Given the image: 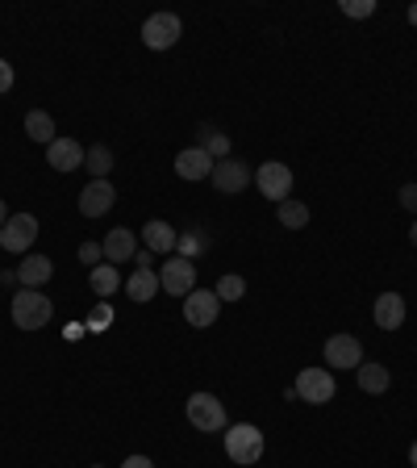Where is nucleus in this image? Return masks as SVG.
I'll return each instance as SVG.
<instances>
[{
  "label": "nucleus",
  "instance_id": "obj_1",
  "mask_svg": "<svg viewBox=\"0 0 417 468\" xmlns=\"http://www.w3.org/2000/svg\"><path fill=\"white\" fill-rule=\"evenodd\" d=\"M9 314H13V326H17V331H42L50 322V314H55V302H50L42 289H21L9 302Z\"/></svg>",
  "mask_w": 417,
  "mask_h": 468
},
{
  "label": "nucleus",
  "instance_id": "obj_2",
  "mask_svg": "<svg viewBox=\"0 0 417 468\" xmlns=\"http://www.w3.org/2000/svg\"><path fill=\"white\" fill-rule=\"evenodd\" d=\"M225 456L243 468L259 464L263 460V431L255 427V422H234V427H225Z\"/></svg>",
  "mask_w": 417,
  "mask_h": 468
},
{
  "label": "nucleus",
  "instance_id": "obj_3",
  "mask_svg": "<svg viewBox=\"0 0 417 468\" xmlns=\"http://www.w3.org/2000/svg\"><path fill=\"white\" fill-rule=\"evenodd\" d=\"M188 410V422H193L196 431H204V435H217V431L230 427V419H225V401L214 398V393H193V398L184 401Z\"/></svg>",
  "mask_w": 417,
  "mask_h": 468
},
{
  "label": "nucleus",
  "instance_id": "obj_4",
  "mask_svg": "<svg viewBox=\"0 0 417 468\" xmlns=\"http://www.w3.org/2000/svg\"><path fill=\"white\" fill-rule=\"evenodd\" d=\"M297 401H309V406H326L339 393V380H334L330 368H301L297 372Z\"/></svg>",
  "mask_w": 417,
  "mask_h": 468
},
{
  "label": "nucleus",
  "instance_id": "obj_5",
  "mask_svg": "<svg viewBox=\"0 0 417 468\" xmlns=\"http://www.w3.org/2000/svg\"><path fill=\"white\" fill-rule=\"evenodd\" d=\"M180 34H184V21L175 17V13H151L142 21V47H151V50H172L180 42Z\"/></svg>",
  "mask_w": 417,
  "mask_h": 468
},
{
  "label": "nucleus",
  "instance_id": "obj_6",
  "mask_svg": "<svg viewBox=\"0 0 417 468\" xmlns=\"http://www.w3.org/2000/svg\"><path fill=\"white\" fill-rule=\"evenodd\" d=\"M255 188H259L267 201H288V193H292V167L288 164H280V159H267V164H259L255 167Z\"/></svg>",
  "mask_w": 417,
  "mask_h": 468
},
{
  "label": "nucleus",
  "instance_id": "obj_7",
  "mask_svg": "<svg viewBox=\"0 0 417 468\" xmlns=\"http://www.w3.org/2000/svg\"><path fill=\"white\" fill-rule=\"evenodd\" d=\"M34 239H38V218L34 214H13L9 222L0 226V247L9 255H29Z\"/></svg>",
  "mask_w": 417,
  "mask_h": 468
},
{
  "label": "nucleus",
  "instance_id": "obj_8",
  "mask_svg": "<svg viewBox=\"0 0 417 468\" xmlns=\"http://www.w3.org/2000/svg\"><path fill=\"white\" fill-rule=\"evenodd\" d=\"M159 289L172 292V297H188L196 289V263L184 255H172V260L159 268Z\"/></svg>",
  "mask_w": 417,
  "mask_h": 468
},
{
  "label": "nucleus",
  "instance_id": "obj_9",
  "mask_svg": "<svg viewBox=\"0 0 417 468\" xmlns=\"http://www.w3.org/2000/svg\"><path fill=\"white\" fill-rule=\"evenodd\" d=\"M363 364V343L355 335H330L326 339V368H342V372H355Z\"/></svg>",
  "mask_w": 417,
  "mask_h": 468
},
{
  "label": "nucleus",
  "instance_id": "obj_10",
  "mask_svg": "<svg viewBox=\"0 0 417 468\" xmlns=\"http://www.w3.org/2000/svg\"><path fill=\"white\" fill-rule=\"evenodd\" d=\"M217 314H222V297L209 289H193L184 297V322L188 326H196V331H204V326H214Z\"/></svg>",
  "mask_w": 417,
  "mask_h": 468
},
{
  "label": "nucleus",
  "instance_id": "obj_11",
  "mask_svg": "<svg viewBox=\"0 0 417 468\" xmlns=\"http://www.w3.org/2000/svg\"><path fill=\"white\" fill-rule=\"evenodd\" d=\"M209 180H214L217 193H243L255 176H251V167H246L243 159L230 155V159H222V164H214V176H209Z\"/></svg>",
  "mask_w": 417,
  "mask_h": 468
},
{
  "label": "nucleus",
  "instance_id": "obj_12",
  "mask_svg": "<svg viewBox=\"0 0 417 468\" xmlns=\"http://www.w3.org/2000/svg\"><path fill=\"white\" fill-rule=\"evenodd\" d=\"M113 205H117V193L109 180H88L84 193H79V214L84 218H105Z\"/></svg>",
  "mask_w": 417,
  "mask_h": 468
},
{
  "label": "nucleus",
  "instance_id": "obj_13",
  "mask_svg": "<svg viewBox=\"0 0 417 468\" xmlns=\"http://www.w3.org/2000/svg\"><path fill=\"white\" fill-rule=\"evenodd\" d=\"M405 314H409V305L401 292H380L376 305H371V318H376L380 331H401V326H405Z\"/></svg>",
  "mask_w": 417,
  "mask_h": 468
},
{
  "label": "nucleus",
  "instance_id": "obj_14",
  "mask_svg": "<svg viewBox=\"0 0 417 468\" xmlns=\"http://www.w3.org/2000/svg\"><path fill=\"white\" fill-rule=\"evenodd\" d=\"M175 176H180V180H209V176H214V155L201 151V146H184V151L175 155Z\"/></svg>",
  "mask_w": 417,
  "mask_h": 468
},
{
  "label": "nucleus",
  "instance_id": "obj_15",
  "mask_svg": "<svg viewBox=\"0 0 417 468\" xmlns=\"http://www.w3.org/2000/svg\"><path fill=\"white\" fill-rule=\"evenodd\" d=\"M100 247H105L109 263H130L138 255V234L130 230V226H117V230H109L105 239H100Z\"/></svg>",
  "mask_w": 417,
  "mask_h": 468
},
{
  "label": "nucleus",
  "instance_id": "obj_16",
  "mask_svg": "<svg viewBox=\"0 0 417 468\" xmlns=\"http://www.w3.org/2000/svg\"><path fill=\"white\" fill-rule=\"evenodd\" d=\"M84 146L76 143V138H55V143L47 146V164L55 167V172H76V167H84Z\"/></svg>",
  "mask_w": 417,
  "mask_h": 468
},
{
  "label": "nucleus",
  "instance_id": "obj_17",
  "mask_svg": "<svg viewBox=\"0 0 417 468\" xmlns=\"http://www.w3.org/2000/svg\"><path fill=\"white\" fill-rule=\"evenodd\" d=\"M175 239H180V234H175L163 218H151V222L142 226V247L151 255H175Z\"/></svg>",
  "mask_w": 417,
  "mask_h": 468
},
{
  "label": "nucleus",
  "instance_id": "obj_18",
  "mask_svg": "<svg viewBox=\"0 0 417 468\" xmlns=\"http://www.w3.org/2000/svg\"><path fill=\"white\" fill-rule=\"evenodd\" d=\"M55 276V263L47 260V255H26L17 268V284L21 289H42V284Z\"/></svg>",
  "mask_w": 417,
  "mask_h": 468
},
{
  "label": "nucleus",
  "instance_id": "obj_19",
  "mask_svg": "<svg viewBox=\"0 0 417 468\" xmlns=\"http://www.w3.org/2000/svg\"><path fill=\"white\" fill-rule=\"evenodd\" d=\"M355 380H360L363 393H371V398H376V393H384L392 385V372L384 368L380 360H363L360 368H355Z\"/></svg>",
  "mask_w": 417,
  "mask_h": 468
},
{
  "label": "nucleus",
  "instance_id": "obj_20",
  "mask_svg": "<svg viewBox=\"0 0 417 468\" xmlns=\"http://www.w3.org/2000/svg\"><path fill=\"white\" fill-rule=\"evenodd\" d=\"M126 292H130V302H138V305L155 302V292H159V272H155V268H134V276L126 281Z\"/></svg>",
  "mask_w": 417,
  "mask_h": 468
},
{
  "label": "nucleus",
  "instance_id": "obj_21",
  "mask_svg": "<svg viewBox=\"0 0 417 468\" xmlns=\"http://www.w3.org/2000/svg\"><path fill=\"white\" fill-rule=\"evenodd\" d=\"M88 289L97 292L100 302H109V297H113L117 289H121V272H117L113 263H97V268H92V272H88Z\"/></svg>",
  "mask_w": 417,
  "mask_h": 468
},
{
  "label": "nucleus",
  "instance_id": "obj_22",
  "mask_svg": "<svg viewBox=\"0 0 417 468\" xmlns=\"http://www.w3.org/2000/svg\"><path fill=\"white\" fill-rule=\"evenodd\" d=\"M26 134L34 138V143L50 146V143L58 138V134H55V117L42 113V109H29V113H26Z\"/></svg>",
  "mask_w": 417,
  "mask_h": 468
},
{
  "label": "nucleus",
  "instance_id": "obj_23",
  "mask_svg": "<svg viewBox=\"0 0 417 468\" xmlns=\"http://www.w3.org/2000/svg\"><path fill=\"white\" fill-rule=\"evenodd\" d=\"M84 172L92 176V180H109V172H113V151H109L105 143L88 146V155H84Z\"/></svg>",
  "mask_w": 417,
  "mask_h": 468
},
{
  "label": "nucleus",
  "instance_id": "obj_24",
  "mask_svg": "<svg viewBox=\"0 0 417 468\" xmlns=\"http://www.w3.org/2000/svg\"><path fill=\"white\" fill-rule=\"evenodd\" d=\"M276 218H280L284 230H305V226H309V205L305 201H280L276 205Z\"/></svg>",
  "mask_w": 417,
  "mask_h": 468
},
{
  "label": "nucleus",
  "instance_id": "obj_25",
  "mask_svg": "<svg viewBox=\"0 0 417 468\" xmlns=\"http://www.w3.org/2000/svg\"><path fill=\"white\" fill-rule=\"evenodd\" d=\"M196 134H201V143H196V146H201V151H209V155H214V164H222V159H230V151H234V146H230V138H225L222 130H209V126H201V130H196Z\"/></svg>",
  "mask_w": 417,
  "mask_h": 468
},
{
  "label": "nucleus",
  "instance_id": "obj_26",
  "mask_svg": "<svg viewBox=\"0 0 417 468\" xmlns=\"http://www.w3.org/2000/svg\"><path fill=\"white\" fill-rule=\"evenodd\" d=\"M201 251H209V239H204L201 230H188L175 239V255H184V260H196Z\"/></svg>",
  "mask_w": 417,
  "mask_h": 468
},
{
  "label": "nucleus",
  "instance_id": "obj_27",
  "mask_svg": "<svg viewBox=\"0 0 417 468\" xmlns=\"http://www.w3.org/2000/svg\"><path fill=\"white\" fill-rule=\"evenodd\" d=\"M214 292L222 297V305L225 302H243V297H246V281H243V276H234V272H225L222 281H217Z\"/></svg>",
  "mask_w": 417,
  "mask_h": 468
},
{
  "label": "nucleus",
  "instance_id": "obj_28",
  "mask_svg": "<svg viewBox=\"0 0 417 468\" xmlns=\"http://www.w3.org/2000/svg\"><path fill=\"white\" fill-rule=\"evenodd\" d=\"M371 13H376V0H342V17L363 21V17H371Z\"/></svg>",
  "mask_w": 417,
  "mask_h": 468
},
{
  "label": "nucleus",
  "instance_id": "obj_29",
  "mask_svg": "<svg viewBox=\"0 0 417 468\" xmlns=\"http://www.w3.org/2000/svg\"><path fill=\"white\" fill-rule=\"evenodd\" d=\"M79 263H88V268L105 263V247L100 243H79Z\"/></svg>",
  "mask_w": 417,
  "mask_h": 468
},
{
  "label": "nucleus",
  "instance_id": "obj_30",
  "mask_svg": "<svg viewBox=\"0 0 417 468\" xmlns=\"http://www.w3.org/2000/svg\"><path fill=\"white\" fill-rule=\"evenodd\" d=\"M397 201H401V209H409V214L417 218V185H401Z\"/></svg>",
  "mask_w": 417,
  "mask_h": 468
},
{
  "label": "nucleus",
  "instance_id": "obj_31",
  "mask_svg": "<svg viewBox=\"0 0 417 468\" xmlns=\"http://www.w3.org/2000/svg\"><path fill=\"white\" fill-rule=\"evenodd\" d=\"M109 322H113V310H109V302H105V305H97V310H92L88 326H92V331H100V326H109Z\"/></svg>",
  "mask_w": 417,
  "mask_h": 468
},
{
  "label": "nucleus",
  "instance_id": "obj_32",
  "mask_svg": "<svg viewBox=\"0 0 417 468\" xmlns=\"http://www.w3.org/2000/svg\"><path fill=\"white\" fill-rule=\"evenodd\" d=\"M13 80H17V71L9 68V58H0V97H5V92L13 88Z\"/></svg>",
  "mask_w": 417,
  "mask_h": 468
},
{
  "label": "nucleus",
  "instance_id": "obj_33",
  "mask_svg": "<svg viewBox=\"0 0 417 468\" xmlns=\"http://www.w3.org/2000/svg\"><path fill=\"white\" fill-rule=\"evenodd\" d=\"M121 468H155V460L151 456H126V464Z\"/></svg>",
  "mask_w": 417,
  "mask_h": 468
},
{
  "label": "nucleus",
  "instance_id": "obj_34",
  "mask_svg": "<svg viewBox=\"0 0 417 468\" xmlns=\"http://www.w3.org/2000/svg\"><path fill=\"white\" fill-rule=\"evenodd\" d=\"M134 263H138V268H155V255L146 251V247H138V255H134Z\"/></svg>",
  "mask_w": 417,
  "mask_h": 468
},
{
  "label": "nucleus",
  "instance_id": "obj_35",
  "mask_svg": "<svg viewBox=\"0 0 417 468\" xmlns=\"http://www.w3.org/2000/svg\"><path fill=\"white\" fill-rule=\"evenodd\" d=\"M63 335L76 343V339H84V326H79V322H71V326H63Z\"/></svg>",
  "mask_w": 417,
  "mask_h": 468
},
{
  "label": "nucleus",
  "instance_id": "obj_36",
  "mask_svg": "<svg viewBox=\"0 0 417 468\" xmlns=\"http://www.w3.org/2000/svg\"><path fill=\"white\" fill-rule=\"evenodd\" d=\"M9 218H13V214H9V205H5V197H0V226L9 222Z\"/></svg>",
  "mask_w": 417,
  "mask_h": 468
},
{
  "label": "nucleus",
  "instance_id": "obj_37",
  "mask_svg": "<svg viewBox=\"0 0 417 468\" xmlns=\"http://www.w3.org/2000/svg\"><path fill=\"white\" fill-rule=\"evenodd\" d=\"M409 26H417V0L409 5Z\"/></svg>",
  "mask_w": 417,
  "mask_h": 468
},
{
  "label": "nucleus",
  "instance_id": "obj_38",
  "mask_svg": "<svg viewBox=\"0 0 417 468\" xmlns=\"http://www.w3.org/2000/svg\"><path fill=\"white\" fill-rule=\"evenodd\" d=\"M409 464L417 468V439H413V448H409Z\"/></svg>",
  "mask_w": 417,
  "mask_h": 468
},
{
  "label": "nucleus",
  "instance_id": "obj_39",
  "mask_svg": "<svg viewBox=\"0 0 417 468\" xmlns=\"http://www.w3.org/2000/svg\"><path fill=\"white\" fill-rule=\"evenodd\" d=\"M409 239H413V247H417V218H413V230H409Z\"/></svg>",
  "mask_w": 417,
  "mask_h": 468
},
{
  "label": "nucleus",
  "instance_id": "obj_40",
  "mask_svg": "<svg viewBox=\"0 0 417 468\" xmlns=\"http://www.w3.org/2000/svg\"><path fill=\"white\" fill-rule=\"evenodd\" d=\"M92 468H105V464H92Z\"/></svg>",
  "mask_w": 417,
  "mask_h": 468
}]
</instances>
